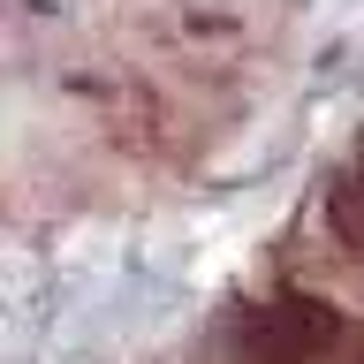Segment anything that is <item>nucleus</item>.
<instances>
[{"label":"nucleus","mask_w":364,"mask_h":364,"mask_svg":"<svg viewBox=\"0 0 364 364\" xmlns=\"http://www.w3.org/2000/svg\"><path fill=\"white\" fill-rule=\"evenodd\" d=\"M243 341H250V349H266V357H281V364H304V357L326 349L296 304H281V311H250V318H243Z\"/></svg>","instance_id":"1"}]
</instances>
